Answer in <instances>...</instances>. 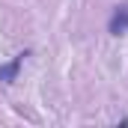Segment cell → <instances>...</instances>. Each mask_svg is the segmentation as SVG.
I'll return each instance as SVG.
<instances>
[{"label":"cell","mask_w":128,"mask_h":128,"mask_svg":"<svg viewBox=\"0 0 128 128\" xmlns=\"http://www.w3.org/2000/svg\"><path fill=\"white\" fill-rule=\"evenodd\" d=\"M24 57H27V54H18V57H15L12 63L0 66V80H3V84H12V80L18 78V68L24 66Z\"/></svg>","instance_id":"obj_2"},{"label":"cell","mask_w":128,"mask_h":128,"mask_svg":"<svg viewBox=\"0 0 128 128\" xmlns=\"http://www.w3.org/2000/svg\"><path fill=\"white\" fill-rule=\"evenodd\" d=\"M110 33L113 36H122V33H128V3H122V6H116L113 9V15H110Z\"/></svg>","instance_id":"obj_1"}]
</instances>
